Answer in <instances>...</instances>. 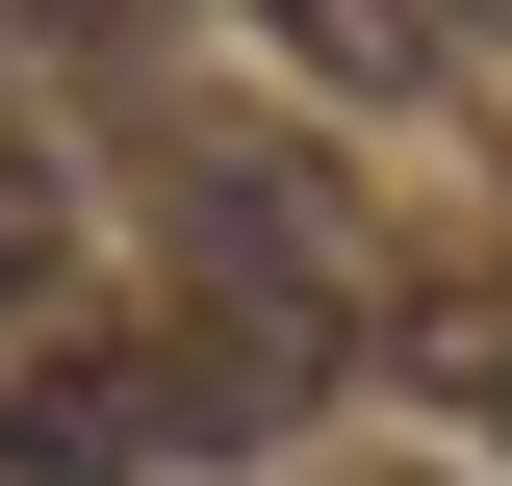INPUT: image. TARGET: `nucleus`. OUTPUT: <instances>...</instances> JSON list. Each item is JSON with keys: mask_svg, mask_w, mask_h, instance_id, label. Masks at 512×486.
<instances>
[{"mask_svg": "<svg viewBox=\"0 0 512 486\" xmlns=\"http://www.w3.org/2000/svg\"><path fill=\"white\" fill-rule=\"evenodd\" d=\"M256 26H282L308 77H359V103H410V77H461L436 26H410V0H256Z\"/></svg>", "mask_w": 512, "mask_h": 486, "instance_id": "20e7f679", "label": "nucleus"}, {"mask_svg": "<svg viewBox=\"0 0 512 486\" xmlns=\"http://www.w3.org/2000/svg\"><path fill=\"white\" fill-rule=\"evenodd\" d=\"M154 256H180V307H282V333H333V359L384 333L359 205H333L308 154H256V128H154Z\"/></svg>", "mask_w": 512, "mask_h": 486, "instance_id": "f257e3e1", "label": "nucleus"}, {"mask_svg": "<svg viewBox=\"0 0 512 486\" xmlns=\"http://www.w3.org/2000/svg\"><path fill=\"white\" fill-rule=\"evenodd\" d=\"M52 307H77V180L0 154V333H52Z\"/></svg>", "mask_w": 512, "mask_h": 486, "instance_id": "39448f33", "label": "nucleus"}, {"mask_svg": "<svg viewBox=\"0 0 512 486\" xmlns=\"http://www.w3.org/2000/svg\"><path fill=\"white\" fill-rule=\"evenodd\" d=\"M0 461H26V486H128V461H180V435H154V333H103V307L0 333Z\"/></svg>", "mask_w": 512, "mask_h": 486, "instance_id": "f03ea898", "label": "nucleus"}, {"mask_svg": "<svg viewBox=\"0 0 512 486\" xmlns=\"http://www.w3.org/2000/svg\"><path fill=\"white\" fill-rule=\"evenodd\" d=\"M359 359H384V384H436V410H512V256H410Z\"/></svg>", "mask_w": 512, "mask_h": 486, "instance_id": "7ed1b4c3", "label": "nucleus"}, {"mask_svg": "<svg viewBox=\"0 0 512 486\" xmlns=\"http://www.w3.org/2000/svg\"><path fill=\"white\" fill-rule=\"evenodd\" d=\"M410 26H436V52H487V77H512V0H410Z\"/></svg>", "mask_w": 512, "mask_h": 486, "instance_id": "423d86ee", "label": "nucleus"}]
</instances>
